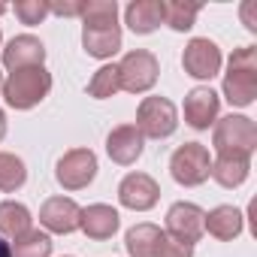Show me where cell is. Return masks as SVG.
I'll use <instances>...</instances> for the list:
<instances>
[{
	"label": "cell",
	"instance_id": "obj_1",
	"mask_svg": "<svg viewBox=\"0 0 257 257\" xmlns=\"http://www.w3.org/2000/svg\"><path fill=\"white\" fill-rule=\"evenodd\" d=\"M224 100L230 106H251L257 100V49L242 46L230 55L224 73Z\"/></svg>",
	"mask_w": 257,
	"mask_h": 257
},
{
	"label": "cell",
	"instance_id": "obj_2",
	"mask_svg": "<svg viewBox=\"0 0 257 257\" xmlns=\"http://www.w3.org/2000/svg\"><path fill=\"white\" fill-rule=\"evenodd\" d=\"M212 146L218 158H251L257 149V124L248 115H224L215 121Z\"/></svg>",
	"mask_w": 257,
	"mask_h": 257
},
{
	"label": "cell",
	"instance_id": "obj_3",
	"mask_svg": "<svg viewBox=\"0 0 257 257\" xmlns=\"http://www.w3.org/2000/svg\"><path fill=\"white\" fill-rule=\"evenodd\" d=\"M49 91H52V73L46 67L16 70V73H10V79H4V88H0L7 106L22 109V112L40 106L49 97Z\"/></svg>",
	"mask_w": 257,
	"mask_h": 257
},
{
	"label": "cell",
	"instance_id": "obj_4",
	"mask_svg": "<svg viewBox=\"0 0 257 257\" xmlns=\"http://www.w3.org/2000/svg\"><path fill=\"white\" fill-rule=\"evenodd\" d=\"M170 176L185 185V188H197L203 182H209L212 176V158L209 149L203 143H185L173 152L170 158Z\"/></svg>",
	"mask_w": 257,
	"mask_h": 257
},
{
	"label": "cell",
	"instance_id": "obj_5",
	"mask_svg": "<svg viewBox=\"0 0 257 257\" xmlns=\"http://www.w3.org/2000/svg\"><path fill=\"white\" fill-rule=\"evenodd\" d=\"M161 73V64L152 52L137 49V52H127L118 64V79H121V91L127 94H146L155 88Z\"/></svg>",
	"mask_w": 257,
	"mask_h": 257
},
{
	"label": "cell",
	"instance_id": "obj_6",
	"mask_svg": "<svg viewBox=\"0 0 257 257\" xmlns=\"http://www.w3.org/2000/svg\"><path fill=\"white\" fill-rule=\"evenodd\" d=\"M179 127V112L167 97H146L137 109V131L149 140H167Z\"/></svg>",
	"mask_w": 257,
	"mask_h": 257
},
{
	"label": "cell",
	"instance_id": "obj_7",
	"mask_svg": "<svg viewBox=\"0 0 257 257\" xmlns=\"http://www.w3.org/2000/svg\"><path fill=\"white\" fill-rule=\"evenodd\" d=\"M55 179L64 191H82L97 179V155L91 149H70L55 164Z\"/></svg>",
	"mask_w": 257,
	"mask_h": 257
},
{
	"label": "cell",
	"instance_id": "obj_8",
	"mask_svg": "<svg viewBox=\"0 0 257 257\" xmlns=\"http://www.w3.org/2000/svg\"><path fill=\"white\" fill-rule=\"evenodd\" d=\"M182 67L191 79L209 82L212 76L221 73V49L209 37H194L182 52Z\"/></svg>",
	"mask_w": 257,
	"mask_h": 257
},
{
	"label": "cell",
	"instance_id": "obj_9",
	"mask_svg": "<svg viewBox=\"0 0 257 257\" xmlns=\"http://www.w3.org/2000/svg\"><path fill=\"white\" fill-rule=\"evenodd\" d=\"M203 221H206V212L197 203H185V200L173 203L170 212H167V236L194 248V242H200V236L206 233Z\"/></svg>",
	"mask_w": 257,
	"mask_h": 257
},
{
	"label": "cell",
	"instance_id": "obj_10",
	"mask_svg": "<svg viewBox=\"0 0 257 257\" xmlns=\"http://www.w3.org/2000/svg\"><path fill=\"white\" fill-rule=\"evenodd\" d=\"M118 200L124 209L134 212H149L161 200V185L149 173H127L118 185Z\"/></svg>",
	"mask_w": 257,
	"mask_h": 257
},
{
	"label": "cell",
	"instance_id": "obj_11",
	"mask_svg": "<svg viewBox=\"0 0 257 257\" xmlns=\"http://www.w3.org/2000/svg\"><path fill=\"white\" fill-rule=\"evenodd\" d=\"M143 149H146V137L137 131V124H118V127H112L109 137H106V155L118 167L137 164Z\"/></svg>",
	"mask_w": 257,
	"mask_h": 257
},
{
	"label": "cell",
	"instance_id": "obj_12",
	"mask_svg": "<svg viewBox=\"0 0 257 257\" xmlns=\"http://www.w3.org/2000/svg\"><path fill=\"white\" fill-rule=\"evenodd\" d=\"M218 109H221V97L209 85H197L185 94V121L194 131H209V124L218 121Z\"/></svg>",
	"mask_w": 257,
	"mask_h": 257
},
{
	"label": "cell",
	"instance_id": "obj_13",
	"mask_svg": "<svg viewBox=\"0 0 257 257\" xmlns=\"http://www.w3.org/2000/svg\"><path fill=\"white\" fill-rule=\"evenodd\" d=\"M79 215H82V209L70 197H49L40 206V224L49 233H61V236L79 230Z\"/></svg>",
	"mask_w": 257,
	"mask_h": 257
},
{
	"label": "cell",
	"instance_id": "obj_14",
	"mask_svg": "<svg viewBox=\"0 0 257 257\" xmlns=\"http://www.w3.org/2000/svg\"><path fill=\"white\" fill-rule=\"evenodd\" d=\"M0 52H4V67L13 70V73L16 70H25V67H43V61H46V46L34 34L13 37Z\"/></svg>",
	"mask_w": 257,
	"mask_h": 257
},
{
	"label": "cell",
	"instance_id": "obj_15",
	"mask_svg": "<svg viewBox=\"0 0 257 257\" xmlns=\"http://www.w3.org/2000/svg\"><path fill=\"white\" fill-rule=\"evenodd\" d=\"M121 227V218L112 206L106 203H94V206H85L82 215H79V230L94 239V242H106L115 236V230Z\"/></svg>",
	"mask_w": 257,
	"mask_h": 257
},
{
	"label": "cell",
	"instance_id": "obj_16",
	"mask_svg": "<svg viewBox=\"0 0 257 257\" xmlns=\"http://www.w3.org/2000/svg\"><path fill=\"white\" fill-rule=\"evenodd\" d=\"M124 22L140 37L155 34L164 25V0H134V4H127Z\"/></svg>",
	"mask_w": 257,
	"mask_h": 257
},
{
	"label": "cell",
	"instance_id": "obj_17",
	"mask_svg": "<svg viewBox=\"0 0 257 257\" xmlns=\"http://www.w3.org/2000/svg\"><path fill=\"white\" fill-rule=\"evenodd\" d=\"M242 227H245V215L236 206H215L212 212H206V221H203V230L218 242H233L242 233Z\"/></svg>",
	"mask_w": 257,
	"mask_h": 257
},
{
	"label": "cell",
	"instance_id": "obj_18",
	"mask_svg": "<svg viewBox=\"0 0 257 257\" xmlns=\"http://www.w3.org/2000/svg\"><path fill=\"white\" fill-rule=\"evenodd\" d=\"M82 46L91 58H112L121 49V28L109 25V28H82Z\"/></svg>",
	"mask_w": 257,
	"mask_h": 257
},
{
	"label": "cell",
	"instance_id": "obj_19",
	"mask_svg": "<svg viewBox=\"0 0 257 257\" xmlns=\"http://www.w3.org/2000/svg\"><path fill=\"white\" fill-rule=\"evenodd\" d=\"M28 230H34V215H31V209L25 203H16V200L0 203V236L19 239Z\"/></svg>",
	"mask_w": 257,
	"mask_h": 257
},
{
	"label": "cell",
	"instance_id": "obj_20",
	"mask_svg": "<svg viewBox=\"0 0 257 257\" xmlns=\"http://www.w3.org/2000/svg\"><path fill=\"white\" fill-rule=\"evenodd\" d=\"M251 173V158H215L212 161V179L221 188H239Z\"/></svg>",
	"mask_w": 257,
	"mask_h": 257
},
{
	"label": "cell",
	"instance_id": "obj_21",
	"mask_svg": "<svg viewBox=\"0 0 257 257\" xmlns=\"http://www.w3.org/2000/svg\"><path fill=\"white\" fill-rule=\"evenodd\" d=\"M161 233L164 230L155 227V224H137V227H131L127 236H124L127 254H131V257H155V245H158Z\"/></svg>",
	"mask_w": 257,
	"mask_h": 257
},
{
	"label": "cell",
	"instance_id": "obj_22",
	"mask_svg": "<svg viewBox=\"0 0 257 257\" xmlns=\"http://www.w3.org/2000/svg\"><path fill=\"white\" fill-rule=\"evenodd\" d=\"M13 257H52V236L43 230H28L25 236L10 242Z\"/></svg>",
	"mask_w": 257,
	"mask_h": 257
},
{
	"label": "cell",
	"instance_id": "obj_23",
	"mask_svg": "<svg viewBox=\"0 0 257 257\" xmlns=\"http://www.w3.org/2000/svg\"><path fill=\"white\" fill-rule=\"evenodd\" d=\"M82 28H109L118 25V4L115 0H85L82 10Z\"/></svg>",
	"mask_w": 257,
	"mask_h": 257
},
{
	"label": "cell",
	"instance_id": "obj_24",
	"mask_svg": "<svg viewBox=\"0 0 257 257\" xmlns=\"http://www.w3.org/2000/svg\"><path fill=\"white\" fill-rule=\"evenodd\" d=\"M28 182V167L19 155H10V152H0V191L4 194H13L19 191L22 185Z\"/></svg>",
	"mask_w": 257,
	"mask_h": 257
},
{
	"label": "cell",
	"instance_id": "obj_25",
	"mask_svg": "<svg viewBox=\"0 0 257 257\" xmlns=\"http://www.w3.org/2000/svg\"><path fill=\"white\" fill-rule=\"evenodd\" d=\"M118 91H121L118 64H103V67L91 76V82H88V94H91L94 100H109V97H115Z\"/></svg>",
	"mask_w": 257,
	"mask_h": 257
},
{
	"label": "cell",
	"instance_id": "obj_26",
	"mask_svg": "<svg viewBox=\"0 0 257 257\" xmlns=\"http://www.w3.org/2000/svg\"><path fill=\"white\" fill-rule=\"evenodd\" d=\"M197 16H200L197 4H182V0H170V4H164V25H170L179 34L191 31L197 25Z\"/></svg>",
	"mask_w": 257,
	"mask_h": 257
},
{
	"label": "cell",
	"instance_id": "obj_27",
	"mask_svg": "<svg viewBox=\"0 0 257 257\" xmlns=\"http://www.w3.org/2000/svg\"><path fill=\"white\" fill-rule=\"evenodd\" d=\"M13 13L22 25H40L49 16V0H19Z\"/></svg>",
	"mask_w": 257,
	"mask_h": 257
},
{
	"label": "cell",
	"instance_id": "obj_28",
	"mask_svg": "<svg viewBox=\"0 0 257 257\" xmlns=\"http://www.w3.org/2000/svg\"><path fill=\"white\" fill-rule=\"evenodd\" d=\"M155 257H194V248L185 245V242H176L167 233H161V239L155 245Z\"/></svg>",
	"mask_w": 257,
	"mask_h": 257
},
{
	"label": "cell",
	"instance_id": "obj_29",
	"mask_svg": "<svg viewBox=\"0 0 257 257\" xmlns=\"http://www.w3.org/2000/svg\"><path fill=\"white\" fill-rule=\"evenodd\" d=\"M82 10H85V0H67V4H49V13H55V16H64V19L82 16Z\"/></svg>",
	"mask_w": 257,
	"mask_h": 257
},
{
	"label": "cell",
	"instance_id": "obj_30",
	"mask_svg": "<svg viewBox=\"0 0 257 257\" xmlns=\"http://www.w3.org/2000/svg\"><path fill=\"white\" fill-rule=\"evenodd\" d=\"M0 257H13V248H10V242L0 236Z\"/></svg>",
	"mask_w": 257,
	"mask_h": 257
},
{
	"label": "cell",
	"instance_id": "obj_31",
	"mask_svg": "<svg viewBox=\"0 0 257 257\" xmlns=\"http://www.w3.org/2000/svg\"><path fill=\"white\" fill-rule=\"evenodd\" d=\"M7 137V115H4V109H0V140Z\"/></svg>",
	"mask_w": 257,
	"mask_h": 257
},
{
	"label": "cell",
	"instance_id": "obj_32",
	"mask_svg": "<svg viewBox=\"0 0 257 257\" xmlns=\"http://www.w3.org/2000/svg\"><path fill=\"white\" fill-rule=\"evenodd\" d=\"M4 13H7V7H4V4H0V16H4Z\"/></svg>",
	"mask_w": 257,
	"mask_h": 257
},
{
	"label": "cell",
	"instance_id": "obj_33",
	"mask_svg": "<svg viewBox=\"0 0 257 257\" xmlns=\"http://www.w3.org/2000/svg\"><path fill=\"white\" fill-rule=\"evenodd\" d=\"M0 88H4V76H0Z\"/></svg>",
	"mask_w": 257,
	"mask_h": 257
},
{
	"label": "cell",
	"instance_id": "obj_34",
	"mask_svg": "<svg viewBox=\"0 0 257 257\" xmlns=\"http://www.w3.org/2000/svg\"><path fill=\"white\" fill-rule=\"evenodd\" d=\"M0 43H4V34H0Z\"/></svg>",
	"mask_w": 257,
	"mask_h": 257
}]
</instances>
